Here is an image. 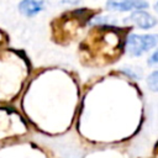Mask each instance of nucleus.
<instances>
[{"label":"nucleus","instance_id":"obj_2","mask_svg":"<svg viewBox=\"0 0 158 158\" xmlns=\"http://www.w3.org/2000/svg\"><path fill=\"white\" fill-rule=\"evenodd\" d=\"M99 10L89 9V7H78L67 12H63L59 17H57L52 22L53 35L56 37H62L63 40L75 32L78 28L88 25L91 19L96 16Z\"/></svg>","mask_w":158,"mask_h":158},{"label":"nucleus","instance_id":"obj_9","mask_svg":"<svg viewBox=\"0 0 158 158\" xmlns=\"http://www.w3.org/2000/svg\"><path fill=\"white\" fill-rule=\"evenodd\" d=\"M81 0H60L62 4H68V5H78Z\"/></svg>","mask_w":158,"mask_h":158},{"label":"nucleus","instance_id":"obj_7","mask_svg":"<svg viewBox=\"0 0 158 158\" xmlns=\"http://www.w3.org/2000/svg\"><path fill=\"white\" fill-rule=\"evenodd\" d=\"M147 84L152 91H158V70H153L148 75Z\"/></svg>","mask_w":158,"mask_h":158},{"label":"nucleus","instance_id":"obj_4","mask_svg":"<svg viewBox=\"0 0 158 158\" xmlns=\"http://www.w3.org/2000/svg\"><path fill=\"white\" fill-rule=\"evenodd\" d=\"M123 22L142 30H149V28H153L158 21L153 15L147 12L146 9H139V10H133L131 15H128L123 20Z\"/></svg>","mask_w":158,"mask_h":158},{"label":"nucleus","instance_id":"obj_6","mask_svg":"<svg viewBox=\"0 0 158 158\" xmlns=\"http://www.w3.org/2000/svg\"><path fill=\"white\" fill-rule=\"evenodd\" d=\"M17 9L21 15L26 17H33L46 9L44 0H20Z\"/></svg>","mask_w":158,"mask_h":158},{"label":"nucleus","instance_id":"obj_11","mask_svg":"<svg viewBox=\"0 0 158 158\" xmlns=\"http://www.w3.org/2000/svg\"><path fill=\"white\" fill-rule=\"evenodd\" d=\"M154 10H156V11L158 12V1H157V2L154 4Z\"/></svg>","mask_w":158,"mask_h":158},{"label":"nucleus","instance_id":"obj_1","mask_svg":"<svg viewBox=\"0 0 158 158\" xmlns=\"http://www.w3.org/2000/svg\"><path fill=\"white\" fill-rule=\"evenodd\" d=\"M131 27H118L112 23H96L89 32L81 48L93 57L115 60L125 49L126 33Z\"/></svg>","mask_w":158,"mask_h":158},{"label":"nucleus","instance_id":"obj_5","mask_svg":"<svg viewBox=\"0 0 158 158\" xmlns=\"http://www.w3.org/2000/svg\"><path fill=\"white\" fill-rule=\"evenodd\" d=\"M149 4L147 0H107L106 10L116 11V12H125V11H133L139 9H148Z\"/></svg>","mask_w":158,"mask_h":158},{"label":"nucleus","instance_id":"obj_3","mask_svg":"<svg viewBox=\"0 0 158 158\" xmlns=\"http://www.w3.org/2000/svg\"><path fill=\"white\" fill-rule=\"evenodd\" d=\"M157 46H158V33H147V35L128 33L126 36L125 49L130 56L133 57H139Z\"/></svg>","mask_w":158,"mask_h":158},{"label":"nucleus","instance_id":"obj_10","mask_svg":"<svg viewBox=\"0 0 158 158\" xmlns=\"http://www.w3.org/2000/svg\"><path fill=\"white\" fill-rule=\"evenodd\" d=\"M4 38H5V37H4V32H2V31H0V43H1V42H4Z\"/></svg>","mask_w":158,"mask_h":158},{"label":"nucleus","instance_id":"obj_8","mask_svg":"<svg viewBox=\"0 0 158 158\" xmlns=\"http://www.w3.org/2000/svg\"><path fill=\"white\" fill-rule=\"evenodd\" d=\"M148 64L149 65H154L158 67V49H156L148 58Z\"/></svg>","mask_w":158,"mask_h":158}]
</instances>
